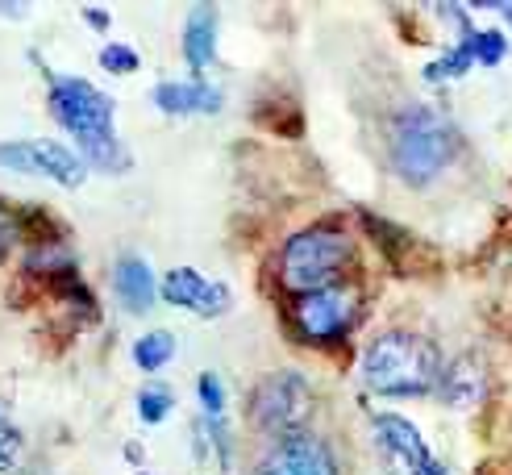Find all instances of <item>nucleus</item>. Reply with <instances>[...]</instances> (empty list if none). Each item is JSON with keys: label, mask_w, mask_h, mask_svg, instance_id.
Returning <instances> with one entry per match:
<instances>
[{"label": "nucleus", "mask_w": 512, "mask_h": 475, "mask_svg": "<svg viewBox=\"0 0 512 475\" xmlns=\"http://www.w3.org/2000/svg\"><path fill=\"white\" fill-rule=\"evenodd\" d=\"M13 234H17V217H13V209L0 200V255H5V246L13 242Z\"/></svg>", "instance_id": "obj_22"}, {"label": "nucleus", "mask_w": 512, "mask_h": 475, "mask_svg": "<svg viewBox=\"0 0 512 475\" xmlns=\"http://www.w3.org/2000/svg\"><path fill=\"white\" fill-rule=\"evenodd\" d=\"M313 417V384L304 380L300 371L284 367V371H271L263 375L259 384L250 392V421L254 430L275 438H288L300 434L304 421Z\"/></svg>", "instance_id": "obj_5"}, {"label": "nucleus", "mask_w": 512, "mask_h": 475, "mask_svg": "<svg viewBox=\"0 0 512 475\" xmlns=\"http://www.w3.org/2000/svg\"><path fill=\"white\" fill-rule=\"evenodd\" d=\"M100 67L113 71V75H130V71H138V50L125 46V42H109L100 50Z\"/></svg>", "instance_id": "obj_20"}, {"label": "nucleus", "mask_w": 512, "mask_h": 475, "mask_svg": "<svg viewBox=\"0 0 512 475\" xmlns=\"http://www.w3.org/2000/svg\"><path fill=\"white\" fill-rule=\"evenodd\" d=\"M113 288L121 296V305L130 313H146L150 305H155V271H150V263L142 255H121L117 267H113Z\"/></svg>", "instance_id": "obj_14"}, {"label": "nucleus", "mask_w": 512, "mask_h": 475, "mask_svg": "<svg viewBox=\"0 0 512 475\" xmlns=\"http://www.w3.org/2000/svg\"><path fill=\"white\" fill-rule=\"evenodd\" d=\"M171 409H175V392H171L167 384H146V388L138 392V417H142L146 425L167 421Z\"/></svg>", "instance_id": "obj_18"}, {"label": "nucleus", "mask_w": 512, "mask_h": 475, "mask_svg": "<svg viewBox=\"0 0 512 475\" xmlns=\"http://www.w3.org/2000/svg\"><path fill=\"white\" fill-rule=\"evenodd\" d=\"M175 359V334L171 330H150L134 342V363L142 371H163Z\"/></svg>", "instance_id": "obj_15"}, {"label": "nucleus", "mask_w": 512, "mask_h": 475, "mask_svg": "<svg viewBox=\"0 0 512 475\" xmlns=\"http://www.w3.org/2000/svg\"><path fill=\"white\" fill-rule=\"evenodd\" d=\"M196 396H200V413L204 417H225V384L217 371H200L196 375Z\"/></svg>", "instance_id": "obj_19"}, {"label": "nucleus", "mask_w": 512, "mask_h": 475, "mask_svg": "<svg viewBox=\"0 0 512 475\" xmlns=\"http://www.w3.org/2000/svg\"><path fill=\"white\" fill-rule=\"evenodd\" d=\"M479 9H496V13L512 25V5H508V0H479Z\"/></svg>", "instance_id": "obj_23"}, {"label": "nucleus", "mask_w": 512, "mask_h": 475, "mask_svg": "<svg viewBox=\"0 0 512 475\" xmlns=\"http://www.w3.org/2000/svg\"><path fill=\"white\" fill-rule=\"evenodd\" d=\"M488 388H492V375H488V363H483L475 350H463V355H454L442 371V384H438V396L446 400L450 409H475L488 400Z\"/></svg>", "instance_id": "obj_11"}, {"label": "nucleus", "mask_w": 512, "mask_h": 475, "mask_svg": "<svg viewBox=\"0 0 512 475\" xmlns=\"http://www.w3.org/2000/svg\"><path fill=\"white\" fill-rule=\"evenodd\" d=\"M134 475H150V471H134Z\"/></svg>", "instance_id": "obj_25"}, {"label": "nucleus", "mask_w": 512, "mask_h": 475, "mask_svg": "<svg viewBox=\"0 0 512 475\" xmlns=\"http://www.w3.org/2000/svg\"><path fill=\"white\" fill-rule=\"evenodd\" d=\"M371 430H375V442H379L383 455H388L392 463H400L408 475H446L450 471L429 450L425 434L404 413H375L371 417Z\"/></svg>", "instance_id": "obj_9"}, {"label": "nucleus", "mask_w": 512, "mask_h": 475, "mask_svg": "<svg viewBox=\"0 0 512 475\" xmlns=\"http://www.w3.org/2000/svg\"><path fill=\"white\" fill-rule=\"evenodd\" d=\"M50 113L59 117L63 130L80 138L84 155L100 171H125L130 155L113 130V96L100 92L96 84L80 80V75H55L50 80Z\"/></svg>", "instance_id": "obj_2"}, {"label": "nucleus", "mask_w": 512, "mask_h": 475, "mask_svg": "<svg viewBox=\"0 0 512 475\" xmlns=\"http://www.w3.org/2000/svg\"><path fill=\"white\" fill-rule=\"evenodd\" d=\"M350 259H354V238L342 230V225L321 221V225H304V230H296L284 246H279L275 275L292 296H304V292L338 284L350 267Z\"/></svg>", "instance_id": "obj_4"}, {"label": "nucleus", "mask_w": 512, "mask_h": 475, "mask_svg": "<svg viewBox=\"0 0 512 475\" xmlns=\"http://www.w3.org/2000/svg\"><path fill=\"white\" fill-rule=\"evenodd\" d=\"M159 292H163L167 305L188 309V313H196V317H221V313H229V300H234L229 284L204 280L196 267H171V271L163 275Z\"/></svg>", "instance_id": "obj_10"}, {"label": "nucleus", "mask_w": 512, "mask_h": 475, "mask_svg": "<svg viewBox=\"0 0 512 475\" xmlns=\"http://www.w3.org/2000/svg\"><path fill=\"white\" fill-rule=\"evenodd\" d=\"M442 371H446L442 350L429 338L408 334V330L375 334L363 350V359H358L363 384L375 396H388V400H413V396L438 392Z\"/></svg>", "instance_id": "obj_1"}, {"label": "nucleus", "mask_w": 512, "mask_h": 475, "mask_svg": "<svg viewBox=\"0 0 512 475\" xmlns=\"http://www.w3.org/2000/svg\"><path fill=\"white\" fill-rule=\"evenodd\" d=\"M0 167L25 171V175H50L63 188H80L88 163L75 155L71 146L55 138H21V142H0Z\"/></svg>", "instance_id": "obj_7"}, {"label": "nucleus", "mask_w": 512, "mask_h": 475, "mask_svg": "<svg viewBox=\"0 0 512 475\" xmlns=\"http://www.w3.org/2000/svg\"><path fill=\"white\" fill-rule=\"evenodd\" d=\"M504 59H508V30H500V25H479L475 30V63L500 67Z\"/></svg>", "instance_id": "obj_17"}, {"label": "nucleus", "mask_w": 512, "mask_h": 475, "mask_svg": "<svg viewBox=\"0 0 512 475\" xmlns=\"http://www.w3.org/2000/svg\"><path fill=\"white\" fill-rule=\"evenodd\" d=\"M84 17L96 25V30H109V13L105 9H84Z\"/></svg>", "instance_id": "obj_24"}, {"label": "nucleus", "mask_w": 512, "mask_h": 475, "mask_svg": "<svg viewBox=\"0 0 512 475\" xmlns=\"http://www.w3.org/2000/svg\"><path fill=\"white\" fill-rule=\"evenodd\" d=\"M196 430L209 442V459L217 463V471H234V434H229L225 417H200Z\"/></svg>", "instance_id": "obj_16"}, {"label": "nucleus", "mask_w": 512, "mask_h": 475, "mask_svg": "<svg viewBox=\"0 0 512 475\" xmlns=\"http://www.w3.org/2000/svg\"><path fill=\"white\" fill-rule=\"evenodd\" d=\"M458 130L429 105H404L388 130V159L404 184L425 188L454 163Z\"/></svg>", "instance_id": "obj_3"}, {"label": "nucleus", "mask_w": 512, "mask_h": 475, "mask_svg": "<svg viewBox=\"0 0 512 475\" xmlns=\"http://www.w3.org/2000/svg\"><path fill=\"white\" fill-rule=\"evenodd\" d=\"M292 325L304 342L313 346H329V342H342L358 313H363V292L350 280H338L329 288H317V292H304V296H292Z\"/></svg>", "instance_id": "obj_6"}, {"label": "nucleus", "mask_w": 512, "mask_h": 475, "mask_svg": "<svg viewBox=\"0 0 512 475\" xmlns=\"http://www.w3.org/2000/svg\"><path fill=\"white\" fill-rule=\"evenodd\" d=\"M17 450H21V434L13 430V425H9L5 417H0V471H13Z\"/></svg>", "instance_id": "obj_21"}, {"label": "nucleus", "mask_w": 512, "mask_h": 475, "mask_svg": "<svg viewBox=\"0 0 512 475\" xmlns=\"http://www.w3.org/2000/svg\"><path fill=\"white\" fill-rule=\"evenodd\" d=\"M150 100L171 117H188V113H217L225 96L209 80H163V84H155Z\"/></svg>", "instance_id": "obj_12"}, {"label": "nucleus", "mask_w": 512, "mask_h": 475, "mask_svg": "<svg viewBox=\"0 0 512 475\" xmlns=\"http://www.w3.org/2000/svg\"><path fill=\"white\" fill-rule=\"evenodd\" d=\"M184 59L192 67V80H204V71L217 63V9L196 5L184 21Z\"/></svg>", "instance_id": "obj_13"}, {"label": "nucleus", "mask_w": 512, "mask_h": 475, "mask_svg": "<svg viewBox=\"0 0 512 475\" xmlns=\"http://www.w3.org/2000/svg\"><path fill=\"white\" fill-rule=\"evenodd\" d=\"M254 475H342V471H338L334 446L313 430H300L288 438H275L263 450Z\"/></svg>", "instance_id": "obj_8"}]
</instances>
